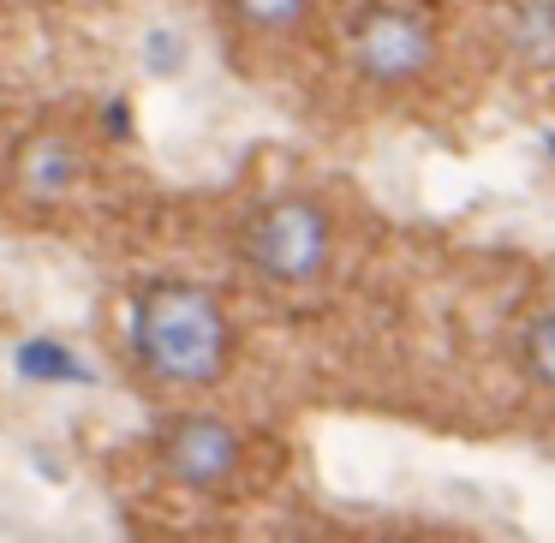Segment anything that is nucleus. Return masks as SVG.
I'll list each match as a JSON object with an SVG mask.
<instances>
[{"instance_id":"nucleus-4","label":"nucleus","mask_w":555,"mask_h":543,"mask_svg":"<svg viewBox=\"0 0 555 543\" xmlns=\"http://www.w3.org/2000/svg\"><path fill=\"white\" fill-rule=\"evenodd\" d=\"M156 471L185 495H228L245 478V454H251V436L228 418V412L209 406H185L173 418L156 424Z\"/></svg>"},{"instance_id":"nucleus-7","label":"nucleus","mask_w":555,"mask_h":543,"mask_svg":"<svg viewBox=\"0 0 555 543\" xmlns=\"http://www.w3.org/2000/svg\"><path fill=\"white\" fill-rule=\"evenodd\" d=\"M514 364H519V376H526L538 395L555 400V305H543V311H531L526 323H519Z\"/></svg>"},{"instance_id":"nucleus-8","label":"nucleus","mask_w":555,"mask_h":543,"mask_svg":"<svg viewBox=\"0 0 555 543\" xmlns=\"http://www.w3.org/2000/svg\"><path fill=\"white\" fill-rule=\"evenodd\" d=\"M18 376H25V383H37V388H66V383H90V364L78 359L66 340L37 335V340H25V347H18Z\"/></svg>"},{"instance_id":"nucleus-6","label":"nucleus","mask_w":555,"mask_h":543,"mask_svg":"<svg viewBox=\"0 0 555 543\" xmlns=\"http://www.w3.org/2000/svg\"><path fill=\"white\" fill-rule=\"evenodd\" d=\"M317 18V0H221V25L245 42H293Z\"/></svg>"},{"instance_id":"nucleus-5","label":"nucleus","mask_w":555,"mask_h":543,"mask_svg":"<svg viewBox=\"0 0 555 543\" xmlns=\"http://www.w3.org/2000/svg\"><path fill=\"white\" fill-rule=\"evenodd\" d=\"M90 180V144L73 126L49 120L37 132H25L7 156V197H13L25 216H54L66 209Z\"/></svg>"},{"instance_id":"nucleus-9","label":"nucleus","mask_w":555,"mask_h":543,"mask_svg":"<svg viewBox=\"0 0 555 543\" xmlns=\"http://www.w3.org/2000/svg\"><path fill=\"white\" fill-rule=\"evenodd\" d=\"M519 30H526V54H538V61H550V54H555V0H543V7H531V13L519 18Z\"/></svg>"},{"instance_id":"nucleus-2","label":"nucleus","mask_w":555,"mask_h":543,"mask_svg":"<svg viewBox=\"0 0 555 543\" xmlns=\"http://www.w3.org/2000/svg\"><path fill=\"white\" fill-rule=\"evenodd\" d=\"M340 233L323 197L311 192H275L240 221L233 233V257L245 263V275L263 281L275 293H305L335 269Z\"/></svg>"},{"instance_id":"nucleus-3","label":"nucleus","mask_w":555,"mask_h":543,"mask_svg":"<svg viewBox=\"0 0 555 543\" xmlns=\"http://www.w3.org/2000/svg\"><path fill=\"white\" fill-rule=\"evenodd\" d=\"M442 61V30L418 0H364L347 25V73L364 90H418Z\"/></svg>"},{"instance_id":"nucleus-1","label":"nucleus","mask_w":555,"mask_h":543,"mask_svg":"<svg viewBox=\"0 0 555 543\" xmlns=\"http://www.w3.org/2000/svg\"><path fill=\"white\" fill-rule=\"evenodd\" d=\"M126 364L156 395H209L240 364V323L204 281L162 275L126 299Z\"/></svg>"}]
</instances>
